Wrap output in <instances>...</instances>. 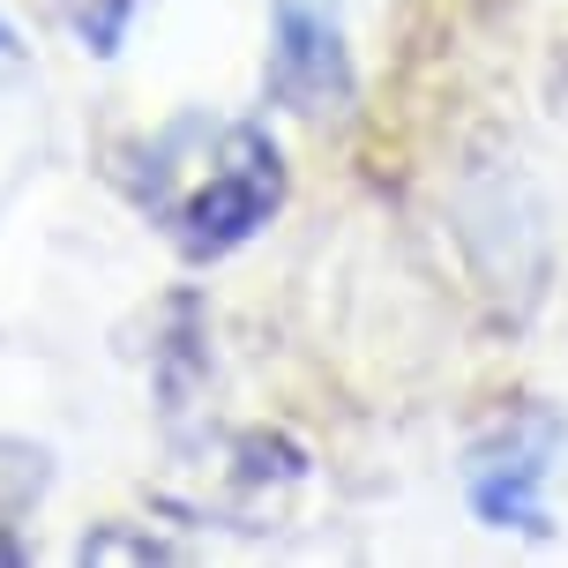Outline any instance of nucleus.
<instances>
[{
  "instance_id": "obj_2",
  "label": "nucleus",
  "mask_w": 568,
  "mask_h": 568,
  "mask_svg": "<svg viewBox=\"0 0 568 568\" xmlns=\"http://www.w3.org/2000/svg\"><path fill=\"white\" fill-rule=\"evenodd\" d=\"M554 449H561V426L546 412H524V419H501L494 434H479L471 456H464V501L479 509V524H494V531H546Z\"/></svg>"
},
{
  "instance_id": "obj_4",
  "label": "nucleus",
  "mask_w": 568,
  "mask_h": 568,
  "mask_svg": "<svg viewBox=\"0 0 568 568\" xmlns=\"http://www.w3.org/2000/svg\"><path fill=\"white\" fill-rule=\"evenodd\" d=\"M60 8V23L83 38V53L98 60H113L120 53V38H128V23H135V8L142 0H53Z\"/></svg>"
},
{
  "instance_id": "obj_6",
  "label": "nucleus",
  "mask_w": 568,
  "mask_h": 568,
  "mask_svg": "<svg viewBox=\"0 0 568 568\" xmlns=\"http://www.w3.org/2000/svg\"><path fill=\"white\" fill-rule=\"evenodd\" d=\"M23 45H16V23H8V8H0V60H16Z\"/></svg>"
},
{
  "instance_id": "obj_3",
  "label": "nucleus",
  "mask_w": 568,
  "mask_h": 568,
  "mask_svg": "<svg viewBox=\"0 0 568 568\" xmlns=\"http://www.w3.org/2000/svg\"><path fill=\"white\" fill-rule=\"evenodd\" d=\"M262 90L284 113H307V120L352 105V45H344L337 0H270Z\"/></svg>"
},
{
  "instance_id": "obj_5",
  "label": "nucleus",
  "mask_w": 568,
  "mask_h": 568,
  "mask_svg": "<svg viewBox=\"0 0 568 568\" xmlns=\"http://www.w3.org/2000/svg\"><path fill=\"white\" fill-rule=\"evenodd\" d=\"M38 494H45V449H30V442H0V531H16Z\"/></svg>"
},
{
  "instance_id": "obj_1",
  "label": "nucleus",
  "mask_w": 568,
  "mask_h": 568,
  "mask_svg": "<svg viewBox=\"0 0 568 568\" xmlns=\"http://www.w3.org/2000/svg\"><path fill=\"white\" fill-rule=\"evenodd\" d=\"M142 202L165 217L187 262H225L284 210V150L255 120H172L150 142Z\"/></svg>"
}]
</instances>
